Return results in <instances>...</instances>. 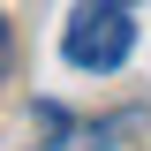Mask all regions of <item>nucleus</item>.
<instances>
[{
	"mask_svg": "<svg viewBox=\"0 0 151 151\" xmlns=\"http://www.w3.org/2000/svg\"><path fill=\"white\" fill-rule=\"evenodd\" d=\"M136 53V15L129 8H113V0H83L60 30V60L83 76H113L121 60Z\"/></svg>",
	"mask_w": 151,
	"mask_h": 151,
	"instance_id": "obj_1",
	"label": "nucleus"
},
{
	"mask_svg": "<svg viewBox=\"0 0 151 151\" xmlns=\"http://www.w3.org/2000/svg\"><path fill=\"white\" fill-rule=\"evenodd\" d=\"M8 68H15V38H8V15H0V83H8Z\"/></svg>",
	"mask_w": 151,
	"mask_h": 151,
	"instance_id": "obj_2",
	"label": "nucleus"
},
{
	"mask_svg": "<svg viewBox=\"0 0 151 151\" xmlns=\"http://www.w3.org/2000/svg\"><path fill=\"white\" fill-rule=\"evenodd\" d=\"M113 8H136V0H113Z\"/></svg>",
	"mask_w": 151,
	"mask_h": 151,
	"instance_id": "obj_3",
	"label": "nucleus"
}]
</instances>
